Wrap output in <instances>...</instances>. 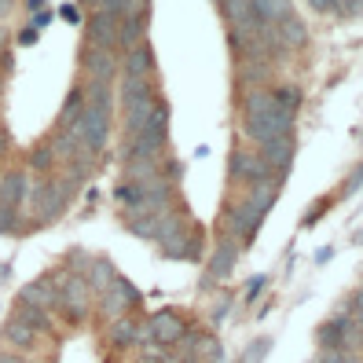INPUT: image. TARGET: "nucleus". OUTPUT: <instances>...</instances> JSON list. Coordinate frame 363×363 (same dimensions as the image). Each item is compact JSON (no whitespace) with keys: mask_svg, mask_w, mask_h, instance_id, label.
<instances>
[{"mask_svg":"<svg viewBox=\"0 0 363 363\" xmlns=\"http://www.w3.org/2000/svg\"><path fill=\"white\" fill-rule=\"evenodd\" d=\"M70 199H74V184H70L67 177L40 180V184L33 187V195H30V202H33V220H37V224H48V220L62 217V213H67V206H70Z\"/></svg>","mask_w":363,"mask_h":363,"instance_id":"1","label":"nucleus"},{"mask_svg":"<svg viewBox=\"0 0 363 363\" xmlns=\"http://www.w3.org/2000/svg\"><path fill=\"white\" fill-rule=\"evenodd\" d=\"M55 279V290H59V308L62 315H70V323H84L92 312V290L84 283V275H74V272H62V275H52Z\"/></svg>","mask_w":363,"mask_h":363,"instance_id":"2","label":"nucleus"},{"mask_svg":"<svg viewBox=\"0 0 363 363\" xmlns=\"http://www.w3.org/2000/svg\"><path fill=\"white\" fill-rule=\"evenodd\" d=\"M81 143V151H89V155H99L106 140H111V114H103V111H84L81 121L70 129Z\"/></svg>","mask_w":363,"mask_h":363,"instance_id":"3","label":"nucleus"},{"mask_svg":"<svg viewBox=\"0 0 363 363\" xmlns=\"http://www.w3.org/2000/svg\"><path fill=\"white\" fill-rule=\"evenodd\" d=\"M228 177H231V180H242L246 187H253V184L272 180V165L261 158V151H231V158H228Z\"/></svg>","mask_w":363,"mask_h":363,"instance_id":"4","label":"nucleus"},{"mask_svg":"<svg viewBox=\"0 0 363 363\" xmlns=\"http://www.w3.org/2000/svg\"><path fill=\"white\" fill-rule=\"evenodd\" d=\"M0 337H4V349H11V352H18V356H37L40 349H45V341H48L40 330H33L30 323H23L18 315L8 319L4 330H0Z\"/></svg>","mask_w":363,"mask_h":363,"instance_id":"5","label":"nucleus"},{"mask_svg":"<svg viewBox=\"0 0 363 363\" xmlns=\"http://www.w3.org/2000/svg\"><path fill=\"white\" fill-rule=\"evenodd\" d=\"M275 195H279V184H275V180H264V184H253L246 195H242V202H231V206L239 209L250 224H257V228H261L264 213L275 206Z\"/></svg>","mask_w":363,"mask_h":363,"instance_id":"6","label":"nucleus"},{"mask_svg":"<svg viewBox=\"0 0 363 363\" xmlns=\"http://www.w3.org/2000/svg\"><path fill=\"white\" fill-rule=\"evenodd\" d=\"M133 305H140V294H136V286L129 279L118 275L114 286L99 297V315L106 319V323H114V319H125V308H133Z\"/></svg>","mask_w":363,"mask_h":363,"instance_id":"7","label":"nucleus"},{"mask_svg":"<svg viewBox=\"0 0 363 363\" xmlns=\"http://www.w3.org/2000/svg\"><path fill=\"white\" fill-rule=\"evenodd\" d=\"M147 15H151L147 4H129V11H125L121 26H118V52H129L147 40V23H151Z\"/></svg>","mask_w":363,"mask_h":363,"instance_id":"8","label":"nucleus"},{"mask_svg":"<svg viewBox=\"0 0 363 363\" xmlns=\"http://www.w3.org/2000/svg\"><path fill=\"white\" fill-rule=\"evenodd\" d=\"M81 70L89 74V81H103V84H111L121 70V59L118 52H103V48H89L84 45L81 48Z\"/></svg>","mask_w":363,"mask_h":363,"instance_id":"9","label":"nucleus"},{"mask_svg":"<svg viewBox=\"0 0 363 363\" xmlns=\"http://www.w3.org/2000/svg\"><path fill=\"white\" fill-rule=\"evenodd\" d=\"M294 151H297V143L294 136H275L261 147V158L275 169V184H283L286 173H290V162H294Z\"/></svg>","mask_w":363,"mask_h":363,"instance_id":"10","label":"nucleus"},{"mask_svg":"<svg viewBox=\"0 0 363 363\" xmlns=\"http://www.w3.org/2000/svg\"><path fill=\"white\" fill-rule=\"evenodd\" d=\"M18 305H30V308H45V312H55L59 308V290H55V279L45 275V279H33L18 290Z\"/></svg>","mask_w":363,"mask_h":363,"instance_id":"11","label":"nucleus"},{"mask_svg":"<svg viewBox=\"0 0 363 363\" xmlns=\"http://www.w3.org/2000/svg\"><path fill=\"white\" fill-rule=\"evenodd\" d=\"M30 195H33V184H30V177L23 173V169H11V173L0 177V206L18 209Z\"/></svg>","mask_w":363,"mask_h":363,"instance_id":"12","label":"nucleus"},{"mask_svg":"<svg viewBox=\"0 0 363 363\" xmlns=\"http://www.w3.org/2000/svg\"><path fill=\"white\" fill-rule=\"evenodd\" d=\"M272 33H275V40L283 45V52H294V48H301L305 40H308V30H305V23H301V18L294 15V8H290L283 18H275Z\"/></svg>","mask_w":363,"mask_h":363,"instance_id":"13","label":"nucleus"},{"mask_svg":"<svg viewBox=\"0 0 363 363\" xmlns=\"http://www.w3.org/2000/svg\"><path fill=\"white\" fill-rule=\"evenodd\" d=\"M121 70H125V77H155V48H151V40H143V45L125 52L121 55Z\"/></svg>","mask_w":363,"mask_h":363,"instance_id":"14","label":"nucleus"},{"mask_svg":"<svg viewBox=\"0 0 363 363\" xmlns=\"http://www.w3.org/2000/svg\"><path fill=\"white\" fill-rule=\"evenodd\" d=\"M239 246L242 242H235V239H220V246H217V253H213V261H209V268H206V279L209 283H220L224 275L231 272V264H235V257H239Z\"/></svg>","mask_w":363,"mask_h":363,"instance_id":"15","label":"nucleus"},{"mask_svg":"<svg viewBox=\"0 0 363 363\" xmlns=\"http://www.w3.org/2000/svg\"><path fill=\"white\" fill-rule=\"evenodd\" d=\"M81 92H84V111H103V114L114 111V89H111V84L84 77L81 81Z\"/></svg>","mask_w":363,"mask_h":363,"instance_id":"16","label":"nucleus"},{"mask_svg":"<svg viewBox=\"0 0 363 363\" xmlns=\"http://www.w3.org/2000/svg\"><path fill=\"white\" fill-rule=\"evenodd\" d=\"M155 99V77H121V103L136 106V103H151Z\"/></svg>","mask_w":363,"mask_h":363,"instance_id":"17","label":"nucleus"},{"mask_svg":"<svg viewBox=\"0 0 363 363\" xmlns=\"http://www.w3.org/2000/svg\"><path fill=\"white\" fill-rule=\"evenodd\" d=\"M114 279H118V272L111 268V261H103V257H96V261L89 264V272H84V283H89V290L99 294V297L114 286Z\"/></svg>","mask_w":363,"mask_h":363,"instance_id":"18","label":"nucleus"},{"mask_svg":"<svg viewBox=\"0 0 363 363\" xmlns=\"http://www.w3.org/2000/svg\"><path fill=\"white\" fill-rule=\"evenodd\" d=\"M106 341H111L114 349H129V345H140V327L133 319H114L111 327H106Z\"/></svg>","mask_w":363,"mask_h":363,"instance_id":"19","label":"nucleus"},{"mask_svg":"<svg viewBox=\"0 0 363 363\" xmlns=\"http://www.w3.org/2000/svg\"><path fill=\"white\" fill-rule=\"evenodd\" d=\"M15 315L23 319V323H30L33 330H40L45 337L55 334V319H52V312H45V308H30V305H18V301H15Z\"/></svg>","mask_w":363,"mask_h":363,"instance_id":"20","label":"nucleus"},{"mask_svg":"<svg viewBox=\"0 0 363 363\" xmlns=\"http://www.w3.org/2000/svg\"><path fill=\"white\" fill-rule=\"evenodd\" d=\"M48 147L55 151V162H59V165H62V162L70 165V162L81 155V143H77V136H74L70 129H59V133L52 136V143H48Z\"/></svg>","mask_w":363,"mask_h":363,"instance_id":"21","label":"nucleus"},{"mask_svg":"<svg viewBox=\"0 0 363 363\" xmlns=\"http://www.w3.org/2000/svg\"><path fill=\"white\" fill-rule=\"evenodd\" d=\"M84 114V92H81V84H74L67 103H62V114H59V129H74V125L81 121Z\"/></svg>","mask_w":363,"mask_h":363,"instance_id":"22","label":"nucleus"},{"mask_svg":"<svg viewBox=\"0 0 363 363\" xmlns=\"http://www.w3.org/2000/svg\"><path fill=\"white\" fill-rule=\"evenodd\" d=\"M272 77V59H242L239 62V81L246 84H264Z\"/></svg>","mask_w":363,"mask_h":363,"instance_id":"23","label":"nucleus"},{"mask_svg":"<svg viewBox=\"0 0 363 363\" xmlns=\"http://www.w3.org/2000/svg\"><path fill=\"white\" fill-rule=\"evenodd\" d=\"M59 162H55V151H52V147L45 143V147H33V155H30V169H33V173H52V169H55Z\"/></svg>","mask_w":363,"mask_h":363,"instance_id":"24","label":"nucleus"},{"mask_svg":"<svg viewBox=\"0 0 363 363\" xmlns=\"http://www.w3.org/2000/svg\"><path fill=\"white\" fill-rule=\"evenodd\" d=\"M315 363H363V359L352 349H323V356H319Z\"/></svg>","mask_w":363,"mask_h":363,"instance_id":"25","label":"nucleus"},{"mask_svg":"<svg viewBox=\"0 0 363 363\" xmlns=\"http://www.w3.org/2000/svg\"><path fill=\"white\" fill-rule=\"evenodd\" d=\"M272 96H275L279 106H286V111H297V106H301V89H272Z\"/></svg>","mask_w":363,"mask_h":363,"instance_id":"26","label":"nucleus"},{"mask_svg":"<svg viewBox=\"0 0 363 363\" xmlns=\"http://www.w3.org/2000/svg\"><path fill=\"white\" fill-rule=\"evenodd\" d=\"M341 312H345V315H352L356 323H363V286H359V290H356V294L349 297V305L341 308Z\"/></svg>","mask_w":363,"mask_h":363,"instance_id":"27","label":"nucleus"},{"mask_svg":"<svg viewBox=\"0 0 363 363\" xmlns=\"http://www.w3.org/2000/svg\"><path fill=\"white\" fill-rule=\"evenodd\" d=\"M180 173H184V165H180L177 158H165V162H162V180H165V184H177Z\"/></svg>","mask_w":363,"mask_h":363,"instance_id":"28","label":"nucleus"},{"mask_svg":"<svg viewBox=\"0 0 363 363\" xmlns=\"http://www.w3.org/2000/svg\"><path fill=\"white\" fill-rule=\"evenodd\" d=\"M0 231H18V209L0 206Z\"/></svg>","mask_w":363,"mask_h":363,"instance_id":"29","label":"nucleus"},{"mask_svg":"<svg viewBox=\"0 0 363 363\" xmlns=\"http://www.w3.org/2000/svg\"><path fill=\"white\" fill-rule=\"evenodd\" d=\"M0 363H37V359L33 356H18L11 349H0Z\"/></svg>","mask_w":363,"mask_h":363,"instance_id":"30","label":"nucleus"},{"mask_svg":"<svg viewBox=\"0 0 363 363\" xmlns=\"http://www.w3.org/2000/svg\"><path fill=\"white\" fill-rule=\"evenodd\" d=\"M261 286H264V279H261V275H257V279H253V283H250V290H246V301H253V297H257V294H261Z\"/></svg>","mask_w":363,"mask_h":363,"instance_id":"31","label":"nucleus"},{"mask_svg":"<svg viewBox=\"0 0 363 363\" xmlns=\"http://www.w3.org/2000/svg\"><path fill=\"white\" fill-rule=\"evenodd\" d=\"M4 151H8V136H4V133H0V155H4Z\"/></svg>","mask_w":363,"mask_h":363,"instance_id":"32","label":"nucleus"},{"mask_svg":"<svg viewBox=\"0 0 363 363\" xmlns=\"http://www.w3.org/2000/svg\"><path fill=\"white\" fill-rule=\"evenodd\" d=\"M0 177H4V173H0Z\"/></svg>","mask_w":363,"mask_h":363,"instance_id":"33","label":"nucleus"}]
</instances>
